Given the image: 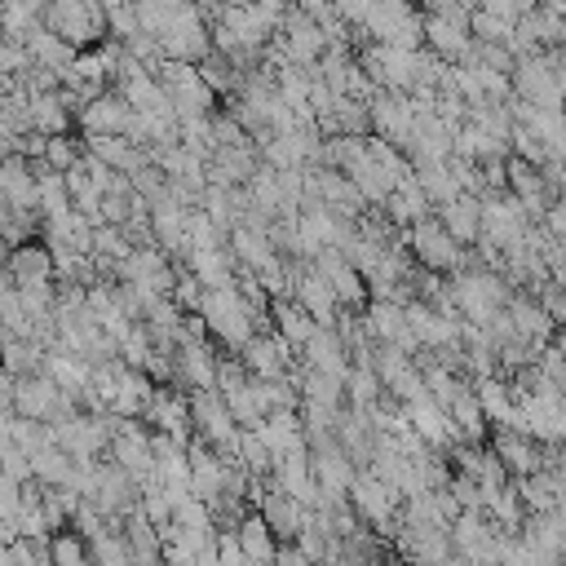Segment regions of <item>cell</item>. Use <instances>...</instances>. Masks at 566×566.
I'll return each mask as SVG.
<instances>
[{"label": "cell", "mask_w": 566, "mask_h": 566, "mask_svg": "<svg viewBox=\"0 0 566 566\" xmlns=\"http://www.w3.org/2000/svg\"><path fill=\"white\" fill-rule=\"evenodd\" d=\"M447 287H451V296H455L464 323H482V327H486V323L513 301V292H517L500 270H486V265H464V270H455V274L447 279Z\"/></svg>", "instance_id": "cell-1"}, {"label": "cell", "mask_w": 566, "mask_h": 566, "mask_svg": "<svg viewBox=\"0 0 566 566\" xmlns=\"http://www.w3.org/2000/svg\"><path fill=\"white\" fill-rule=\"evenodd\" d=\"M199 314L208 318L212 340L226 345V349H234V354L256 336V310H252V301L239 292V283H230V287H208Z\"/></svg>", "instance_id": "cell-2"}, {"label": "cell", "mask_w": 566, "mask_h": 566, "mask_svg": "<svg viewBox=\"0 0 566 566\" xmlns=\"http://www.w3.org/2000/svg\"><path fill=\"white\" fill-rule=\"evenodd\" d=\"M407 248H411L416 265H420V270H433V274H455V270H464V265H482L478 252L464 248V243L438 221V212L424 217V221H416V226L407 230Z\"/></svg>", "instance_id": "cell-3"}, {"label": "cell", "mask_w": 566, "mask_h": 566, "mask_svg": "<svg viewBox=\"0 0 566 566\" xmlns=\"http://www.w3.org/2000/svg\"><path fill=\"white\" fill-rule=\"evenodd\" d=\"M155 80L168 88L172 111H177V119H181V124H186V119H208V115H217V111H212V106H217V88L203 80L199 62L164 57V62L155 66Z\"/></svg>", "instance_id": "cell-4"}, {"label": "cell", "mask_w": 566, "mask_h": 566, "mask_svg": "<svg viewBox=\"0 0 566 566\" xmlns=\"http://www.w3.org/2000/svg\"><path fill=\"white\" fill-rule=\"evenodd\" d=\"M44 27L71 40L75 49H93L106 35V4L102 0H49Z\"/></svg>", "instance_id": "cell-5"}, {"label": "cell", "mask_w": 566, "mask_h": 566, "mask_svg": "<svg viewBox=\"0 0 566 566\" xmlns=\"http://www.w3.org/2000/svg\"><path fill=\"white\" fill-rule=\"evenodd\" d=\"M159 49H164V57H177V62H203L212 53V22H208V13L186 0L168 18V27L159 31Z\"/></svg>", "instance_id": "cell-6"}, {"label": "cell", "mask_w": 566, "mask_h": 566, "mask_svg": "<svg viewBox=\"0 0 566 566\" xmlns=\"http://www.w3.org/2000/svg\"><path fill=\"white\" fill-rule=\"evenodd\" d=\"M402 500H407V495H402V486H394V482L376 478L371 469H363V473H358V482H354V491H349L354 513H358L367 526L385 531V535H389V526H398Z\"/></svg>", "instance_id": "cell-7"}, {"label": "cell", "mask_w": 566, "mask_h": 566, "mask_svg": "<svg viewBox=\"0 0 566 566\" xmlns=\"http://www.w3.org/2000/svg\"><path fill=\"white\" fill-rule=\"evenodd\" d=\"M513 93L526 97V102H535V106H544V111H562L566 106V88L557 84V71H553L548 49L517 57V66H513Z\"/></svg>", "instance_id": "cell-8"}, {"label": "cell", "mask_w": 566, "mask_h": 566, "mask_svg": "<svg viewBox=\"0 0 566 566\" xmlns=\"http://www.w3.org/2000/svg\"><path fill=\"white\" fill-rule=\"evenodd\" d=\"M367 111H371V133L376 137H389L394 146H407L411 142V133H416V97L411 93L376 88L367 97Z\"/></svg>", "instance_id": "cell-9"}, {"label": "cell", "mask_w": 566, "mask_h": 566, "mask_svg": "<svg viewBox=\"0 0 566 566\" xmlns=\"http://www.w3.org/2000/svg\"><path fill=\"white\" fill-rule=\"evenodd\" d=\"M111 460L119 469H128L142 486L155 482V442L142 429V420H119L115 416V442H111Z\"/></svg>", "instance_id": "cell-10"}, {"label": "cell", "mask_w": 566, "mask_h": 566, "mask_svg": "<svg viewBox=\"0 0 566 566\" xmlns=\"http://www.w3.org/2000/svg\"><path fill=\"white\" fill-rule=\"evenodd\" d=\"M310 460H314V478H318V486H323L332 500H345V495L354 491L358 473H363V464H358L336 438L314 442V447H310Z\"/></svg>", "instance_id": "cell-11"}, {"label": "cell", "mask_w": 566, "mask_h": 566, "mask_svg": "<svg viewBox=\"0 0 566 566\" xmlns=\"http://www.w3.org/2000/svg\"><path fill=\"white\" fill-rule=\"evenodd\" d=\"M4 283L13 287H53L57 283V261H53V248L40 239H27L9 252V270H4Z\"/></svg>", "instance_id": "cell-12"}, {"label": "cell", "mask_w": 566, "mask_h": 566, "mask_svg": "<svg viewBox=\"0 0 566 566\" xmlns=\"http://www.w3.org/2000/svg\"><path fill=\"white\" fill-rule=\"evenodd\" d=\"M314 270H318V274H327V283H332V292L340 296V305L367 310V296H371L367 274H363V270H358L340 248H323V252L314 256Z\"/></svg>", "instance_id": "cell-13"}, {"label": "cell", "mask_w": 566, "mask_h": 566, "mask_svg": "<svg viewBox=\"0 0 566 566\" xmlns=\"http://www.w3.org/2000/svg\"><path fill=\"white\" fill-rule=\"evenodd\" d=\"M292 296L323 323V327H336V318H340V296L332 292V283H327V274H318L314 270V261H296V279H292Z\"/></svg>", "instance_id": "cell-14"}, {"label": "cell", "mask_w": 566, "mask_h": 566, "mask_svg": "<svg viewBox=\"0 0 566 566\" xmlns=\"http://www.w3.org/2000/svg\"><path fill=\"white\" fill-rule=\"evenodd\" d=\"M142 420L155 424V429H164V433H172V438H181L186 447H190V438H195V411H190V398H186L181 389H172V385L155 389V398H150V407H146Z\"/></svg>", "instance_id": "cell-15"}, {"label": "cell", "mask_w": 566, "mask_h": 566, "mask_svg": "<svg viewBox=\"0 0 566 566\" xmlns=\"http://www.w3.org/2000/svg\"><path fill=\"white\" fill-rule=\"evenodd\" d=\"M509 318H513L517 340H526V345H535V349L553 345V336H557V323H553V314L544 310V301H539L535 292H513Z\"/></svg>", "instance_id": "cell-16"}, {"label": "cell", "mask_w": 566, "mask_h": 566, "mask_svg": "<svg viewBox=\"0 0 566 566\" xmlns=\"http://www.w3.org/2000/svg\"><path fill=\"white\" fill-rule=\"evenodd\" d=\"M424 49H433L442 62H464L473 49L469 18H447V13H424Z\"/></svg>", "instance_id": "cell-17"}, {"label": "cell", "mask_w": 566, "mask_h": 566, "mask_svg": "<svg viewBox=\"0 0 566 566\" xmlns=\"http://www.w3.org/2000/svg\"><path fill=\"white\" fill-rule=\"evenodd\" d=\"M363 318H367V327H371V336H376L380 345H402L407 354H420V349H424V345L411 336L407 305H398V301H367Z\"/></svg>", "instance_id": "cell-18"}, {"label": "cell", "mask_w": 566, "mask_h": 566, "mask_svg": "<svg viewBox=\"0 0 566 566\" xmlns=\"http://www.w3.org/2000/svg\"><path fill=\"white\" fill-rule=\"evenodd\" d=\"M491 451L504 460V469L513 473V478H531V473H539L544 469V442H535L531 433H517V429H495V438H491Z\"/></svg>", "instance_id": "cell-19"}, {"label": "cell", "mask_w": 566, "mask_h": 566, "mask_svg": "<svg viewBox=\"0 0 566 566\" xmlns=\"http://www.w3.org/2000/svg\"><path fill=\"white\" fill-rule=\"evenodd\" d=\"M75 119H80L84 137H93V133H124L128 119H133V106H128V97H124L119 88H106V93H97L88 106H80Z\"/></svg>", "instance_id": "cell-20"}, {"label": "cell", "mask_w": 566, "mask_h": 566, "mask_svg": "<svg viewBox=\"0 0 566 566\" xmlns=\"http://www.w3.org/2000/svg\"><path fill=\"white\" fill-rule=\"evenodd\" d=\"M84 150L88 155H97L102 164H111L115 172H142L146 164H150V150L146 146H137L133 137H124V133H93V137H84Z\"/></svg>", "instance_id": "cell-21"}, {"label": "cell", "mask_w": 566, "mask_h": 566, "mask_svg": "<svg viewBox=\"0 0 566 566\" xmlns=\"http://www.w3.org/2000/svg\"><path fill=\"white\" fill-rule=\"evenodd\" d=\"M301 363H305V367H314V371L340 376V380L354 371V354L345 349V340H340V332H336V327H318V332L310 336V345L301 349Z\"/></svg>", "instance_id": "cell-22"}, {"label": "cell", "mask_w": 566, "mask_h": 566, "mask_svg": "<svg viewBox=\"0 0 566 566\" xmlns=\"http://www.w3.org/2000/svg\"><path fill=\"white\" fill-rule=\"evenodd\" d=\"M522 539H526L544 562H562V557H566V509L531 513V517L522 522Z\"/></svg>", "instance_id": "cell-23"}, {"label": "cell", "mask_w": 566, "mask_h": 566, "mask_svg": "<svg viewBox=\"0 0 566 566\" xmlns=\"http://www.w3.org/2000/svg\"><path fill=\"white\" fill-rule=\"evenodd\" d=\"M0 190H4V203L22 208V212H40V177H35V164H31V159L4 155Z\"/></svg>", "instance_id": "cell-24"}, {"label": "cell", "mask_w": 566, "mask_h": 566, "mask_svg": "<svg viewBox=\"0 0 566 566\" xmlns=\"http://www.w3.org/2000/svg\"><path fill=\"white\" fill-rule=\"evenodd\" d=\"M186 270L203 283V287H230L239 279V261L226 243H208V248H190Z\"/></svg>", "instance_id": "cell-25"}, {"label": "cell", "mask_w": 566, "mask_h": 566, "mask_svg": "<svg viewBox=\"0 0 566 566\" xmlns=\"http://www.w3.org/2000/svg\"><path fill=\"white\" fill-rule=\"evenodd\" d=\"M217 354L212 340H186L177 345V385L186 389H217Z\"/></svg>", "instance_id": "cell-26"}, {"label": "cell", "mask_w": 566, "mask_h": 566, "mask_svg": "<svg viewBox=\"0 0 566 566\" xmlns=\"http://www.w3.org/2000/svg\"><path fill=\"white\" fill-rule=\"evenodd\" d=\"M385 212H389V221H394V226H402V230H411L416 221H424V217H433L438 208H433V199L424 195V186H420V177L411 172V177H402V181L394 186V195H389V203H385Z\"/></svg>", "instance_id": "cell-27"}, {"label": "cell", "mask_w": 566, "mask_h": 566, "mask_svg": "<svg viewBox=\"0 0 566 566\" xmlns=\"http://www.w3.org/2000/svg\"><path fill=\"white\" fill-rule=\"evenodd\" d=\"M270 314H274V332L292 345V349H305L310 345V336L323 327L296 296H274V305H270Z\"/></svg>", "instance_id": "cell-28"}, {"label": "cell", "mask_w": 566, "mask_h": 566, "mask_svg": "<svg viewBox=\"0 0 566 566\" xmlns=\"http://www.w3.org/2000/svg\"><path fill=\"white\" fill-rule=\"evenodd\" d=\"M438 221H442L464 248H473V243L482 239V199L464 190V195H455L451 203L438 208Z\"/></svg>", "instance_id": "cell-29"}, {"label": "cell", "mask_w": 566, "mask_h": 566, "mask_svg": "<svg viewBox=\"0 0 566 566\" xmlns=\"http://www.w3.org/2000/svg\"><path fill=\"white\" fill-rule=\"evenodd\" d=\"M517 491H522V500H526L531 513L566 509V473L562 469H539L531 478H517Z\"/></svg>", "instance_id": "cell-30"}, {"label": "cell", "mask_w": 566, "mask_h": 566, "mask_svg": "<svg viewBox=\"0 0 566 566\" xmlns=\"http://www.w3.org/2000/svg\"><path fill=\"white\" fill-rule=\"evenodd\" d=\"M27 49H31V57L40 62V66H53V71H62V84H66V71L75 66V57H80V49L71 44V40H62L57 31H49L44 22L35 27V31H27V40H22Z\"/></svg>", "instance_id": "cell-31"}, {"label": "cell", "mask_w": 566, "mask_h": 566, "mask_svg": "<svg viewBox=\"0 0 566 566\" xmlns=\"http://www.w3.org/2000/svg\"><path fill=\"white\" fill-rule=\"evenodd\" d=\"M230 252H234L239 270H265V265L279 256L270 230H256V226H234V234H230Z\"/></svg>", "instance_id": "cell-32"}, {"label": "cell", "mask_w": 566, "mask_h": 566, "mask_svg": "<svg viewBox=\"0 0 566 566\" xmlns=\"http://www.w3.org/2000/svg\"><path fill=\"white\" fill-rule=\"evenodd\" d=\"M31 128L35 133H71V102L62 88L49 93H31Z\"/></svg>", "instance_id": "cell-33"}, {"label": "cell", "mask_w": 566, "mask_h": 566, "mask_svg": "<svg viewBox=\"0 0 566 566\" xmlns=\"http://www.w3.org/2000/svg\"><path fill=\"white\" fill-rule=\"evenodd\" d=\"M75 469H80V460H75L66 447H57V442H49V447H40V451L31 455V473H35L44 486H71V482H75Z\"/></svg>", "instance_id": "cell-34"}, {"label": "cell", "mask_w": 566, "mask_h": 566, "mask_svg": "<svg viewBox=\"0 0 566 566\" xmlns=\"http://www.w3.org/2000/svg\"><path fill=\"white\" fill-rule=\"evenodd\" d=\"M239 539H243V553H248V562L252 566H274L279 562V535L270 531V522L256 513V517H243L239 522Z\"/></svg>", "instance_id": "cell-35"}, {"label": "cell", "mask_w": 566, "mask_h": 566, "mask_svg": "<svg viewBox=\"0 0 566 566\" xmlns=\"http://www.w3.org/2000/svg\"><path fill=\"white\" fill-rule=\"evenodd\" d=\"M345 394H349V407H358V411H371V407H380L385 402V380H380V371L371 367V363H354V371L345 376Z\"/></svg>", "instance_id": "cell-36"}, {"label": "cell", "mask_w": 566, "mask_h": 566, "mask_svg": "<svg viewBox=\"0 0 566 566\" xmlns=\"http://www.w3.org/2000/svg\"><path fill=\"white\" fill-rule=\"evenodd\" d=\"M451 420H455V429H460V442H482L486 438V407H482V398H478V389H464L455 402H451Z\"/></svg>", "instance_id": "cell-37"}, {"label": "cell", "mask_w": 566, "mask_h": 566, "mask_svg": "<svg viewBox=\"0 0 566 566\" xmlns=\"http://www.w3.org/2000/svg\"><path fill=\"white\" fill-rule=\"evenodd\" d=\"M416 177H420L424 195L433 199V208H442V203H451L455 195H464V181L451 172V164H424V168H416Z\"/></svg>", "instance_id": "cell-38"}, {"label": "cell", "mask_w": 566, "mask_h": 566, "mask_svg": "<svg viewBox=\"0 0 566 566\" xmlns=\"http://www.w3.org/2000/svg\"><path fill=\"white\" fill-rule=\"evenodd\" d=\"M226 407H230V416L243 424V429H261L265 424V402H261V394H256V380H248V385H239V389H226Z\"/></svg>", "instance_id": "cell-39"}, {"label": "cell", "mask_w": 566, "mask_h": 566, "mask_svg": "<svg viewBox=\"0 0 566 566\" xmlns=\"http://www.w3.org/2000/svg\"><path fill=\"white\" fill-rule=\"evenodd\" d=\"M469 31H473V40L509 44V40H513V31H517V22L500 18V13H495V9H486V4H473V13H469Z\"/></svg>", "instance_id": "cell-40"}, {"label": "cell", "mask_w": 566, "mask_h": 566, "mask_svg": "<svg viewBox=\"0 0 566 566\" xmlns=\"http://www.w3.org/2000/svg\"><path fill=\"white\" fill-rule=\"evenodd\" d=\"M80 159H84V146L71 142V133H53V137H49V150H44V164H49V168L71 172Z\"/></svg>", "instance_id": "cell-41"}, {"label": "cell", "mask_w": 566, "mask_h": 566, "mask_svg": "<svg viewBox=\"0 0 566 566\" xmlns=\"http://www.w3.org/2000/svg\"><path fill=\"white\" fill-rule=\"evenodd\" d=\"M203 296H208V287H203V283H199V279L186 270V274L177 279V292H172V301H177L181 310H199V305H203Z\"/></svg>", "instance_id": "cell-42"}, {"label": "cell", "mask_w": 566, "mask_h": 566, "mask_svg": "<svg viewBox=\"0 0 566 566\" xmlns=\"http://www.w3.org/2000/svg\"><path fill=\"white\" fill-rule=\"evenodd\" d=\"M274 566H314V562H310V557H305V553H301L296 544H283V548H279V562H274Z\"/></svg>", "instance_id": "cell-43"}, {"label": "cell", "mask_w": 566, "mask_h": 566, "mask_svg": "<svg viewBox=\"0 0 566 566\" xmlns=\"http://www.w3.org/2000/svg\"><path fill=\"white\" fill-rule=\"evenodd\" d=\"M548 13H557V18H566V0H539Z\"/></svg>", "instance_id": "cell-44"}, {"label": "cell", "mask_w": 566, "mask_h": 566, "mask_svg": "<svg viewBox=\"0 0 566 566\" xmlns=\"http://www.w3.org/2000/svg\"><path fill=\"white\" fill-rule=\"evenodd\" d=\"M557 469L566 473V442H562V455H557Z\"/></svg>", "instance_id": "cell-45"}, {"label": "cell", "mask_w": 566, "mask_h": 566, "mask_svg": "<svg viewBox=\"0 0 566 566\" xmlns=\"http://www.w3.org/2000/svg\"><path fill=\"white\" fill-rule=\"evenodd\" d=\"M562 115H566V106H562Z\"/></svg>", "instance_id": "cell-46"}]
</instances>
